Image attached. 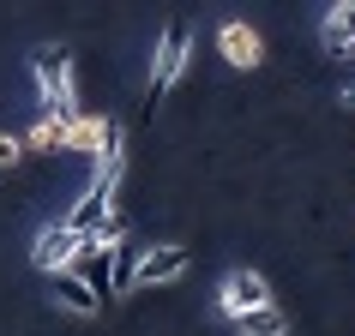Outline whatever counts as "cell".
Segmentation results:
<instances>
[{"label": "cell", "mask_w": 355, "mask_h": 336, "mask_svg": "<svg viewBox=\"0 0 355 336\" xmlns=\"http://www.w3.org/2000/svg\"><path fill=\"white\" fill-rule=\"evenodd\" d=\"M37 91H42V114H85L78 109V91H73V55L60 48V42H42L37 55Z\"/></svg>", "instance_id": "6da1fadb"}, {"label": "cell", "mask_w": 355, "mask_h": 336, "mask_svg": "<svg viewBox=\"0 0 355 336\" xmlns=\"http://www.w3.org/2000/svg\"><path fill=\"white\" fill-rule=\"evenodd\" d=\"M187 55H193V37L181 24H168L163 37H157V55H150V78H145V109H157L181 78H187Z\"/></svg>", "instance_id": "7a4b0ae2"}, {"label": "cell", "mask_w": 355, "mask_h": 336, "mask_svg": "<svg viewBox=\"0 0 355 336\" xmlns=\"http://www.w3.org/2000/svg\"><path fill=\"white\" fill-rule=\"evenodd\" d=\"M85 252H91V241H85V234H73L67 223H49V228L37 234V246H31V264H37L42 277H67Z\"/></svg>", "instance_id": "3957f363"}, {"label": "cell", "mask_w": 355, "mask_h": 336, "mask_svg": "<svg viewBox=\"0 0 355 336\" xmlns=\"http://www.w3.org/2000/svg\"><path fill=\"white\" fill-rule=\"evenodd\" d=\"M259 306H271V282H265L259 270H229L223 288H217V312H223L229 324H241V318L259 312Z\"/></svg>", "instance_id": "277c9868"}, {"label": "cell", "mask_w": 355, "mask_h": 336, "mask_svg": "<svg viewBox=\"0 0 355 336\" xmlns=\"http://www.w3.org/2000/svg\"><path fill=\"white\" fill-rule=\"evenodd\" d=\"M187 277V246H150L139 252V288H163V282H181Z\"/></svg>", "instance_id": "5b68a950"}, {"label": "cell", "mask_w": 355, "mask_h": 336, "mask_svg": "<svg viewBox=\"0 0 355 336\" xmlns=\"http://www.w3.org/2000/svg\"><path fill=\"white\" fill-rule=\"evenodd\" d=\"M217 48H223V60L235 66V73H253L265 60V42H259V30H247L241 19H229L223 30H217Z\"/></svg>", "instance_id": "8992f818"}, {"label": "cell", "mask_w": 355, "mask_h": 336, "mask_svg": "<svg viewBox=\"0 0 355 336\" xmlns=\"http://www.w3.org/2000/svg\"><path fill=\"white\" fill-rule=\"evenodd\" d=\"M114 138H121V127H114L109 114H91V109L78 114V127H73V150L78 156H96V162H103V150H109Z\"/></svg>", "instance_id": "52a82bcc"}, {"label": "cell", "mask_w": 355, "mask_h": 336, "mask_svg": "<svg viewBox=\"0 0 355 336\" xmlns=\"http://www.w3.org/2000/svg\"><path fill=\"white\" fill-rule=\"evenodd\" d=\"M73 270L91 282V295H96V300H114V252H109L103 241H91V252H85Z\"/></svg>", "instance_id": "ba28073f"}, {"label": "cell", "mask_w": 355, "mask_h": 336, "mask_svg": "<svg viewBox=\"0 0 355 336\" xmlns=\"http://www.w3.org/2000/svg\"><path fill=\"white\" fill-rule=\"evenodd\" d=\"M49 288H55V300H60V306H67V312H78V318L103 312V300L91 295V282L78 277V270H67V277H49Z\"/></svg>", "instance_id": "9c48e42d"}, {"label": "cell", "mask_w": 355, "mask_h": 336, "mask_svg": "<svg viewBox=\"0 0 355 336\" xmlns=\"http://www.w3.org/2000/svg\"><path fill=\"white\" fill-rule=\"evenodd\" d=\"M73 127L78 114H42L31 127V150H73Z\"/></svg>", "instance_id": "30bf717a"}, {"label": "cell", "mask_w": 355, "mask_h": 336, "mask_svg": "<svg viewBox=\"0 0 355 336\" xmlns=\"http://www.w3.org/2000/svg\"><path fill=\"white\" fill-rule=\"evenodd\" d=\"M319 37H325V48H331V55H343V48H349V42H355V0H343V6H325Z\"/></svg>", "instance_id": "8fae6325"}, {"label": "cell", "mask_w": 355, "mask_h": 336, "mask_svg": "<svg viewBox=\"0 0 355 336\" xmlns=\"http://www.w3.org/2000/svg\"><path fill=\"white\" fill-rule=\"evenodd\" d=\"M235 330H241V336H289V312L271 300V306H259V312H247Z\"/></svg>", "instance_id": "7c38bea8"}, {"label": "cell", "mask_w": 355, "mask_h": 336, "mask_svg": "<svg viewBox=\"0 0 355 336\" xmlns=\"http://www.w3.org/2000/svg\"><path fill=\"white\" fill-rule=\"evenodd\" d=\"M24 150H31V138H19V132H0V168H19Z\"/></svg>", "instance_id": "4fadbf2b"}, {"label": "cell", "mask_w": 355, "mask_h": 336, "mask_svg": "<svg viewBox=\"0 0 355 336\" xmlns=\"http://www.w3.org/2000/svg\"><path fill=\"white\" fill-rule=\"evenodd\" d=\"M343 60H349V66H355V42H349V48H343Z\"/></svg>", "instance_id": "5bb4252c"}]
</instances>
